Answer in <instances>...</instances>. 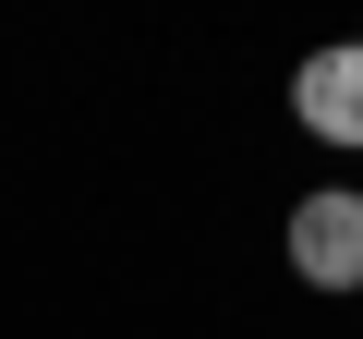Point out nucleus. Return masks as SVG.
Here are the masks:
<instances>
[{
  "mask_svg": "<svg viewBox=\"0 0 363 339\" xmlns=\"http://www.w3.org/2000/svg\"><path fill=\"white\" fill-rule=\"evenodd\" d=\"M291 267L315 291H363V194L351 182H327V194L291 206Z\"/></svg>",
  "mask_w": 363,
  "mask_h": 339,
  "instance_id": "obj_1",
  "label": "nucleus"
},
{
  "mask_svg": "<svg viewBox=\"0 0 363 339\" xmlns=\"http://www.w3.org/2000/svg\"><path fill=\"white\" fill-rule=\"evenodd\" d=\"M291 109H303V133L363 145V49H351V37H339V49H315V61L291 73Z\"/></svg>",
  "mask_w": 363,
  "mask_h": 339,
  "instance_id": "obj_2",
  "label": "nucleus"
}]
</instances>
